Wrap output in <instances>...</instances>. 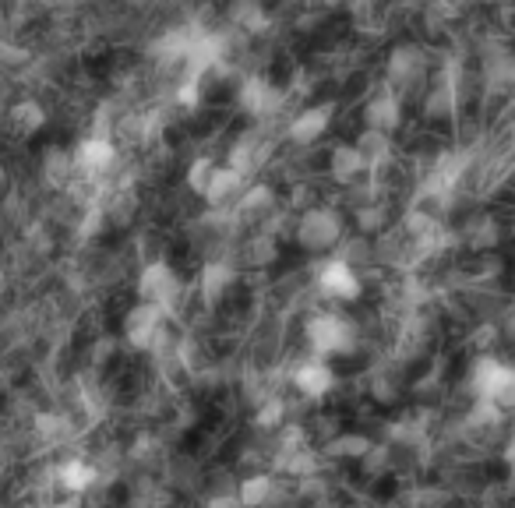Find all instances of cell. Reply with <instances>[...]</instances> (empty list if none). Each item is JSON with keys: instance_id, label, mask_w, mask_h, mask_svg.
<instances>
[{"instance_id": "cell-1", "label": "cell", "mask_w": 515, "mask_h": 508, "mask_svg": "<svg viewBox=\"0 0 515 508\" xmlns=\"http://www.w3.org/2000/svg\"><path fill=\"white\" fill-rule=\"evenodd\" d=\"M364 343V329L353 314L339 311V307H314L304 318V353L318 360H339L353 357Z\"/></svg>"}, {"instance_id": "cell-2", "label": "cell", "mask_w": 515, "mask_h": 508, "mask_svg": "<svg viewBox=\"0 0 515 508\" xmlns=\"http://www.w3.org/2000/svg\"><path fill=\"white\" fill-rule=\"evenodd\" d=\"M346 237V212L332 202H311L293 216L290 240L311 258H329Z\"/></svg>"}, {"instance_id": "cell-3", "label": "cell", "mask_w": 515, "mask_h": 508, "mask_svg": "<svg viewBox=\"0 0 515 508\" xmlns=\"http://www.w3.org/2000/svg\"><path fill=\"white\" fill-rule=\"evenodd\" d=\"M431 75H434V57H427L424 46L413 43V39H399L389 50V57H385V78H381V85L389 92H396L403 103H410V99L424 96V89L431 85Z\"/></svg>"}, {"instance_id": "cell-4", "label": "cell", "mask_w": 515, "mask_h": 508, "mask_svg": "<svg viewBox=\"0 0 515 508\" xmlns=\"http://www.w3.org/2000/svg\"><path fill=\"white\" fill-rule=\"evenodd\" d=\"M135 293L142 304L159 307V311L177 325L180 311H184L187 304V293H191V283H184V276H180L166 258H152V262H145L142 272H138Z\"/></svg>"}, {"instance_id": "cell-5", "label": "cell", "mask_w": 515, "mask_h": 508, "mask_svg": "<svg viewBox=\"0 0 515 508\" xmlns=\"http://www.w3.org/2000/svg\"><path fill=\"white\" fill-rule=\"evenodd\" d=\"M307 286H311L314 297L325 300V304H357L367 290L364 272L339 262L336 254H329V258H314L311 272H307Z\"/></svg>"}, {"instance_id": "cell-6", "label": "cell", "mask_w": 515, "mask_h": 508, "mask_svg": "<svg viewBox=\"0 0 515 508\" xmlns=\"http://www.w3.org/2000/svg\"><path fill=\"white\" fill-rule=\"evenodd\" d=\"M339 117V106L332 99H314V103H304L283 120V145L293 152H307L314 145H321L332 135Z\"/></svg>"}, {"instance_id": "cell-7", "label": "cell", "mask_w": 515, "mask_h": 508, "mask_svg": "<svg viewBox=\"0 0 515 508\" xmlns=\"http://www.w3.org/2000/svg\"><path fill=\"white\" fill-rule=\"evenodd\" d=\"M339 374L329 360H318L311 353L297 357L286 371V389L297 392V403H325L336 392Z\"/></svg>"}, {"instance_id": "cell-8", "label": "cell", "mask_w": 515, "mask_h": 508, "mask_svg": "<svg viewBox=\"0 0 515 508\" xmlns=\"http://www.w3.org/2000/svg\"><path fill=\"white\" fill-rule=\"evenodd\" d=\"M240 269L233 262V254H219V258H205L195 279V297L202 300L205 311H219L226 300L237 293Z\"/></svg>"}, {"instance_id": "cell-9", "label": "cell", "mask_w": 515, "mask_h": 508, "mask_svg": "<svg viewBox=\"0 0 515 508\" xmlns=\"http://www.w3.org/2000/svg\"><path fill=\"white\" fill-rule=\"evenodd\" d=\"M71 159H75V177H82L85 184H103L117 170L120 149L110 135H85L71 149Z\"/></svg>"}, {"instance_id": "cell-10", "label": "cell", "mask_w": 515, "mask_h": 508, "mask_svg": "<svg viewBox=\"0 0 515 508\" xmlns=\"http://www.w3.org/2000/svg\"><path fill=\"white\" fill-rule=\"evenodd\" d=\"M360 131H374V135H399L406 124V103L396 96V92H389L385 85L381 89H374L371 96L364 99V106H360Z\"/></svg>"}, {"instance_id": "cell-11", "label": "cell", "mask_w": 515, "mask_h": 508, "mask_svg": "<svg viewBox=\"0 0 515 508\" xmlns=\"http://www.w3.org/2000/svg\"><path fill=\"white\" fill-rule=\"evenodd\" d=\"M50 480H53V487L64 494V498H85V494H89L92 487L103 480V473H99V466L92 463V459L68 456V459H60V463L53 466Z\"/></svg>"}, {"instance_id": "cell-12", "label": "cell", "mask_w": 515, "mask_h": 508, "mask_svg": "<svg viewBox=\"0 0 515 508\" xmlns=\"http://www.w3.org/2000/svg\"><path fill=\"white\" fill-rule=\"evenodd\" d=\"M325 173H329L332 184L343 187V191H353V187H360L367 177H371V173H367L364 156H360L353 142H336V145H332L329 159H325Z\"/></svg>"}, {"instance_id": "cell-13", "label": "cell", "mask_w": 515, "mask_h": 508, "mask_svg": "<svg viewBox=\"0 0 515 508\" xmlns=\"http://www.w3.org/2000/svg\"><path fill=\"white\" fill-rule=\"evenodd\" d=\"M247 184H251V180L240 177V173L230 170L226 163H219L216 177H212L209 191H205V198H202V205L209 212H233V205L240 202V195L247 191Z\"/></svg>"}, {"instance_id": "cell-14", "label": "cell", "mask_w": 515, "mask_h": 508, "mask_svg": "<svg viewBox=\"0 0 515 508\" xmlns=\"http://www.w3.org/2000/svg\"><path fill=\"white\" fill-rule=\"evenodd\" d=\"M371 449H374V438H371V434L339 431V434H332V438L325 441L321 456H325V459H336V463H357L360 466V459H364Z\"/></svg>"}, {"instance_id": "cell-15", "label": "cell", "mask_w": 515, "mask_h": 508, "mask_svg": "<svg viewBox=\"0 0 515 508\" xmlns=\"http://www.w3.org/2000/svg\"><path fill=\"white\" fill-rule=\"evenodd\" d=\"M78 424L68 417V413H39L36 417V434L43 445H53V449H60V445H68L71 438H75Z\"/></svg>"}, {"instance_id": "cell-16", "label": "cell", "mask_w": 515, "mask_h": 508, "mask_svg": "<svg viewBox=\"0 0 515 508\" xmlns=\"http://www.w3.org/2000/svg\"><path fill=\"white\" fill-rule=\"evenodd\" d=\"M216 166H219V163L209 156V152H202V156H195L191 163H187V170H184V187L198 198V202H202L205 191H209L212 177H216Z\"/></svg>"}, {"instance_id": "cell-17", "label": "cell", "mask_w": 515, "mask_h": 508, "mask_svg": "<svg viewBox=\"0 0 515 508\" xmlns=\"http://www.w3.org/2000/svg\"><path fill=\"white\" fill-rule=\"evenodd\" d=\"M46 110L39 99H22V103L11 106V124H15L18 135H36V131H43L46 127Z\"/></svg>"}, {"instance_id": "cell-18", "label": "cell", "mask_w": 515, "mask_h": 508, "mask_svg": "<svg viewBox=\"0 0 515 508\" xmlns=\"http://www.w3.org/2000/svg\"><path fill=\"white\" fill-rule=\"evenodd\" d=\"M43 170L53 187L71 184V180H75V159H71V149H50L43 159Z\"/></svg>"}, {"instance_id": "cell-19", "label": "cell", "mask_w": 515, "mask_h": 508, "mask_svg": "<svg viewBox=\"0 0 515 508\" xmlns=\"http://www.w3.org/2000/svg\"><path fill=\"white\" fill-rule=\"evenodd\" d=\"M501 466H505V473L515 480V427L505 434V441H501Z\"/></svg>"}, {"instance_id": "cell-20", "label": "cell", "mask_w": 515, "mask_h": 508, "mask_svg": "<svg viewBox=\"0 0 515 508\" xmlns=\"http://www.w3.org/2000/svg\"><path fill=\"white\" fill-rule=\"evenodd\" d=\"M46 508H82V498H60V501H50Z\"/></svg>"}, {"instance_id": "cell-21", "label": "cell", "mask_w": 515, "mask_h": 508, "mask_svg": "<svg viewBox=\"0 0 515 508\" xmlns=\"http://www.w3.org/2000/svg\"><path fill=\"white\" fill-rule=\"evenodd\" d=\"M512 290H515V276H512Z\"/></svg>"}]
</instances>
